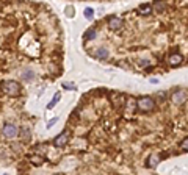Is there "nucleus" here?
Listing matches in <instances>:
<instances>
[{
	"instance_id": "nucleus-3",
	"label": "nucleus",
	"mask_w": 188,
	"mask_h": 175,
	"mask_svg": "<svg viewBox=\"0 0 188 175\" xmlns=\"http://www.w3.org/2000/svg\"><path fill=\"white\" fill-rule=\"evenodd\" d=\"M17 133H19V130H17V127H16L14 123H5V125H3V128H2V135H3L6 139H13V138H16Z\"/></svg>"
},
{
	"instance_id": "nucleus-15",
	"label": "nucleus",
	"mask_w": 188,
	"mask_h": 175,
	"mask_svg": "<svg viewBox=\"0 0 188 175\" xmlns=\"http://www.w3.org/2000/svg\"><path fill=\"white\" fill-rule=\"evenodd\" d=\"M60 98H61V92H57L55 95H53V98H52V102L47 105V108H53L55 106V103H58L60 102Z\"/></svg>"
},
{
	"instance_id": "nucleus-2",
	"label": "nucleus",
	"mask_w": 188,
	"mask_h": 175,
	"mask_svg": "<svg viewBox=\"0 0 188 175\" xmlns=\"http://www.w3.org/2000/svg\"><path fill=\"white\" fill-rule=\"evenodd\" d=\"M136 108H138L139 111H146V113H149V111H152V110L155 108V102H154V98L149 97V95H146V97H139V98L136 100Z\"/></svg>"
},
{
	"instance_id": "nucleus-9",
	"label": "nucleus",
	"mask_w": 188,
	"mask_h": 175,
	"mask_svg": "<svg viewBox=\"0 0 188 175\" xmlns=\"http://www.w3.org/2000/svg\"><path fill=\"white\" fill-rule=\"evenodd\" d=\"M152 10L157 11V13H163L164 10H166V3H164L163 0H155L154 5H152Z\"/></svg>"
},
{
	"instance_id": "nucleus-5",
	"label": "nucleus",
	"mask_w": 188,
	"mask_h": 175,
	"mask_svg": "<svg viewBox=\"0 0 188 175\" xmlns=\"http://www.w3.org/2000/svg\"><path fill=\"white\" fill-rule=\"evenodd\" d=\"M108 28L116 31V30H121L122 28V20L119 17H116V16H110L108 17Z\"/></svg>"
},
{
	"instance_id": "nucleus-14",
	"label": "nucleus",
	"mask_w": 188,
	"mask_h": 175,
	"mask_svg": "<svg viewBox=\"0 0 188 175\" xmlns=\"http://www.w3.org/2000/svg\"><path fill=\"white\" fill-rule=\"evenodd\" d=\"M22 78L25 80V81H32V80L35 78V73H33L32 70H25V72L22 73Z\"/></svg>"
},
{
	"instance_id": "nucleus-13",
	"label": "nucleus",
	"mask_w": 188,
	"mask_h": 175,
	"mask_svg": "<svg viewBox=\"0 0 188 175\" xmlns=\"http://www.w3.org/2000/svg\"><path fill=\"white\" fill-rule=\"evenodd\" d=\"M30 161H32V164H35V166H41V164L44 163V158H42V156H38V155H32V156H30Z\"/></svg>"
},
{
	"instance_id": "nucleus-8",
	"label": "nucleus",
	"mask_w": 188,
	"mask_h": 175,
	"mask_svg": "<svg viewBox=\"0 0 188 175\" xmlns=\"http://www.w3.org/2000/svg\"><path fill=\"white\" fill-rule=\"evenodd\" d=\"M92 55L96 56V58H99V60H107L110 53H108V50H107L105 47H99V48H97V50H96V52H94Z\"/></svg>"
},
{
	"instance_id": "nucleus-7",
	"label": "nucleus",
	"mask_w": 188,
	"mask_h": 175,
	"mask_svg": "<svg viewBox=\"0 0 188 175\" xmlns=\"http://www.w3.org/2000/svg\"><path fill=\"white\" fill-rule=\"evenodd\" d=\"M168 63H169V66H173V67H177L179 64H182L183 63V55H180V53H171L169 56H168Z\"/></svg>"
},
{
	"instance_id": "nucleus-10",
	"label": "nucleus",
	"mask_w": 188,
	"mask_h": 175,
	"mask_svg": "<svg viewBox=\"0 0 188 175\" xmlns=\"http://www.w3.org/2000/svg\"><path fill=\"white\" fill-rule=\"evenodd\" d=\"M83 36H85V41H92V39H96V36H97V30L96 28H88Z\"/></svg>"
},
{
	"instance_id": "nucleus-12",
	"label": "nucleus",
	"mask_w": 188,
	"mask_h": 175,
	"mask_svg": "<svg viewBox=\"0 0 188 175\" xmlns=\"http://www.w3.org/2000/svg\"><path fill=\"white\" fill-rule=\"evenodd\" d=\"M139 14H143V16H149L154 10H152V5H149V3H146V5H141L139 8Z\"/></svg>"
},
{
	"instance_id": "nucleus-17",
	"label": "nucleus",
	"mask_w": 188,
	"mask_h": 175,
	"mask_svg": "<svg viewBox=\"0 0 188 175\" xmlns=\"http://www.w3.org/2000/svg\"><path fill=\"white\" fill-rule=\"evenodd\" d=\"M20 135H22L20 138H22L24 141H28V139H30V130H28V128H22V130H20Z\"/></svg>"
},
{
	"instance_id": "nucleus-21",
	"label": "nucleus",
	"mask_w": 188,
	"mask_h": 175,
	"mask_svg": "<svg viewBox=\"0 0 188 175\" xmlns=\"http://www.w3.org/2000/svg\"><path fill=\"white\" fill-rule=\"evenodd\" d=\"M57 122H58V117H53V119H52L49 123H47V128H52V127H53V125H55Z\"/></svg>"
},
{
	"instance_id": "nucleus-1",
	"label": "nucleus",
	"mask_w": 188,
	"mask_h": 175,
	"mask_svg": "<svg viewBox=\"0 0 188 175\" xmlns=\"http://www.w3.org/2000/svg\"><path fill=\"white\" fill-rule=\"evenodd\" d=\"M2 91L6 95L16 97V95L20 94V85L14 80H5V81H2Z\"/></svg>"
},
{
	"instance_id": "nucleus-20",
	"label": "nucleus",
	"mask_w": 188,
	"mask_h": 175,
	"mask_svg": "<svg viewBox=\"0 0 188 175\" xmlns=\"http://www.w3.org/2000/svg\"><path fill=\"white\" fill-rule=\"evenodd\" d=\"M66 16L74 17V6H66Z\"/></svg>"
},
{
	"instance_id": "nucleus-18",
	"label": "nucleus",
	"mask_w": 188,
	"mask_h": 175,
	"mask_svg": "<svg viewBox=\"0 0 188 175\" xmlns=\"http://www.w3.org/2000/svg\"><path fill=\"white\" fill-rule=\"evenodd\" d=\"M180 148L185 150V152H188V136H186L185 139H182V142H180Z\"/></svg>"
},
{
	"instance_id": "nucleus-6",
	"label": "nucleus",
	"mask_w": 188,
	"mask_h": 175,
	"mask_svg": "<svg viewBox=\"0 0 188 175\" xmlns=\"http://www.w3.org/2000/svg\"><path fill=\"white\" fill-rule=\"evenodd\" d=\"M67 141H69V131H63L53 139V145L55 147H64L67 144Z\"/></svg>"
},
{
	"instance_id": "nucleus-19",
	"label": "nucleus",
	"mask_w": 188,
	"mask_h": 175,
	"mask_svg": "<svg viewBox=\"0 0 188 175\" xmlns=\"http://www.w3.org/2000/svg\"><path fill=\"white\" fill-rule=\"evenodd\" d=\"M63 88L64 89H69V91H75L77 89V86L74 83H63Z\"/></svg>"
},
{
	"instance_id": "nucleus-4",
	"label": "nucleus",
	"mask_w": 188,
	"mask_h": 175,
	"mask_svg": "<svg viewBox=\"0 0 188 175\" xmlns=\"http://www.w3.org/2000/svg\"><path fill=\"white\" fill-rule=\"evenodd\" d=\"M186 98H188V94H186L185 91H182V89L174 91V92H173V95H171L173 103H176V105H183V103L186 102Z\"/></svg>"
},
{
	"instance_id": "nucleus-11",
	"label": "nucleus",
	"mask_w": 188,
	"mask_h": 175,
	"mask_svg": "<svg viewBox=\"0 0 188 175\" xmlns=\"http://www.w3.org/2000/svg\"><path fill=\"white\" fill-rule=\"evenodd\" d=\"M158 156L157 155H151L149 158H147V163H146V166L149 167V169H154V167H157V164H158Z\"/></svg>"
},
{
	"instance_id": "nucleus-16",
	"label": "nucleus",
	"mask_w": 188,
	"mask_h": 175,
	"mask_svg": "<svg viewBox=\"0 0 188 175\" xmlns=\"http://www.w3.org/2000/svg\"><path fill=\"white\" fill-rule=\"evenodd\" d=\"M83 14H85V17H86L88 20H92V19H94V10H92V8H86Z\"/></svg>"
}]
</instances>
